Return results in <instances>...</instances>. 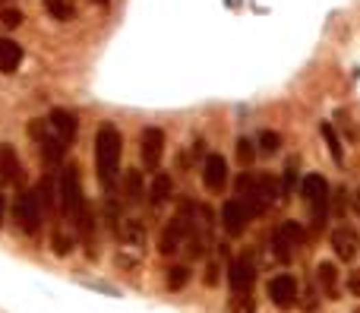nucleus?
<instances>
[{"label": "nucleus", "instance_id": "f257e3e1", "mask_svg": "<svg viewBox=\"0 0 360 313\" xmlns=\"http://www.w3.org/2000/svg\"><path fill=\"white\" fill-rule=\"evenodd\" d=\"M120 155H123V136L114 124H101L95 133V174L105 193H111L117 184L120 171Z\"/></svg>", "mask_w": 360, "mask_h": 313}, {"label": "nucleus", "instance_id": "f03ea898", "mask_svg": "<svg viewBox=\"0 0 360 313\" xmlns=\"http://www.w3.org/2000/svg\"><path fill=\"white\" fill-rule=\"evenodd\" d=\"M237 199L250 215H262L272 203L281 199V184L266 171H244L237 177Z\"/></svg>", "mask_w": 360, "mask_h": 313}, {"label": "nucleus", "instance_id": "7ed1b4c3", "mask_svg": "<svg viewBox=\"0 0 360 313\" xmlns=\"http://www.w3.org/2000/svg\"><path fill=\"white\" fill-rule=\"evenodd\" d=\"M193 222H196V206L193 203H180V209L171 215V222L162 228L158 234V253L162 256H174L183 244H187L190 231H193Z\"/></svg>", "mask_w": 360, "mask_h": 313}, {"label": "nucleus", "instance_id": "20e7f679", "mask_svg": "<svg viewBox=\"0 0 360 313\" xmlns=\"http://www.w3.org/2000/svg\"><path fill=\"white\" fill-rule=\"evenodd\" d=\"M57 190H60V209H64V215H66V218H70L73 225H79L82 215H86V209H89V203H86V193H82L79 168H76V165H66L64 171H60Z\"/></svg>", "mask_w": 360, "mask_h": 313}, {"label": "nucleus", "instance_id": "39448f33", "mask_svg": "<svg viewBox=\"0 0 360 313\" xmlns=\"http://www.w3.org/2000/svg\"><path fill=\"white\" fill-rule=\"evenodd\" d=\"M300 197L310 206V225L316 234H322V228L329 225V184L322 174H307L300 181Z\"/></svg>", "mask_w": 360, "mask_h": 313}, {"label": "nucleus", "instance_id": "423d86ee", "mask_svg": "<svg viewBox=\"0 0 360 313\" xmlns=\"http://www.w3.org/2000/svg\"><path fill=\"white\" fill-rule=\"evenodd\" d=\"M13 218H16L19 231L25 238L38 240L41 238V222H44V209L38 203V193L35 190H19L16 199H13Z\"/></svg>", "mask_w": 360, "mask_h": 313}, {"label": "nucleus", "instance_id": "0eeeda50", "mask_svg": "<svg viewBox=\"0 0 360 313\" xmlns=\"http://www.w3.org/2000/svg\"><path fill=\"white\" fill-rule=\"evenodd\" d=\"M29 136L35 140V146H38V152H41V158H44V165L48 168H54V165L64 162V155H66V149L70 146L54 133V127H51L48 121H32V124H29Z\"/></svg>", "mask_w": 360, "mask_h": 313}, {"label": "nucleus", "instance_id": "6e6552de", "mask_svg": "<svg viewBox=\"0 0 360 313\" xmlns=\"http://www.w3.org/2000/svg\"><path fill=\"white\" fill-rule=\"evenodd\" d=\"M303 240H307V231L300 228V222H294V218H285V222L275 228V234H272L275 260H279V263H291V260L297 256V250L303 247Z\"/></svg>", "mask_w": 360, "mask_h": 313}, {"label": "nucleus", "instance_id": "1a4fd4ad", "mask_svg": "<svg viewBox=\"0 0 360 313\" xmlns=\"http://www.w3.org/2000/svg\"><path fill=\"white\" fill-rule=\"evenodd\" d=\"M140 158L146 171H158L164 158V130L162 127H146L140 136Z\"/></svg>", "mask_w": 360, "mask_h": 313}, {"label": "nucleus", "instance_id": "9d476101", "mask_svg": "<svg viewBox=\"0 0 360 313\" xmlns=\"http://www.w3.org/2000/svg\"><path fill=\"white\" fill-rule=\"evenodd\" d=\"M228 285H231V295L253 291V285H256V263L246 253H240V256H234V260H231V266H228Z\"/></svg>", "mask_w": 360, "mask_h": 313}, {"label": "nucleus", "instance_id": "9b49d317", "mask_svg": "<svg viewBox=\"0 0 360 313\" xmlns=\"http://www.w3.org/2000/svg\"><path fill=\"white\" fill-rule=\"evenodd\" d=\"M269 297L272 304L279 307V310H291V307L297 304V297H300V288H297V279L291 275V272H281V275H275V279L269 281Z\"/></svg>", "mask_w": 360, "mask_h": 313}, {"label": "nucleus", "instance_id": "f8f14e48", "mask_svg": "<svg viewBox=\"0 0 360 313\" xmlns=\"http://www.w3.org/2000/svg\"><path fill=\"white\" fill-rule=\"evenodd\" d=\"M250 218H253V215L246 212V206L237 197L228 199V203L221 206V228L228 231V238H240L246 231V225H250Z\"/></svg>", "mask_w": 360, "mask_h": 313}, {"label": "nucleus", "instance_id": "ddd939ff", "mask_svg": "<svg viewBox=\"0 0 360 313\" xmlns=\"http://www.w3.org/2000/svg\"><path fill=\"white\" fill-rule=\"evenodd\" d=\"M203 184L209 193H221V190L228 187V162L224 155L212 152V155H205L203 162Z\"/></svg>", "mask_w": 360, "mask_h": 313}, {"label": "nucleus", "instance_id": "4468645a", "mask_svg": "<svg viewBox=\"0 0 360 313\" xmlns=\"http://www.w3.org/2000/svg\"><path fill=\"white\" fill-rule=\"evenodd\" d=\"M332 250H335V256H338V260H344V263L357 260V253H360V234L351 228V225H338V228L332 231Z\"/></svg>", "mask_w": 360, "mask_h": 313}, {"label": "nucleus", "instance_id": "2eb2a0df", "mask_svg": "<svg viewBox=\"0 0 360 313\" xmlns=\"http://www.w3.org/2000/svg\"><path fill=\"white\" fill-rule=\"evenodd\" d=\"M48 124L54 127V133H57V136L66 142V146H73V142H76V133H79V121H76L73 111H66V108H54V111L48 114Z\"/></svg>", "mask_w": 360, "mask_h": 313}, {"label": "nucleus", "instance_id": "dca6fc26", "mask_svg": "<svg viewBox=\"0 0 360 313\" xmlns=\"http://www.w3.org/2000/svg\"><path fill=\"white\" fill-rule=\"evenodd\" d=\"M25 174H23V162H19L16 149L13 146H0V187L7 184H23Z\"/></svg>", "mask_w": 360, "mask_h": 313}, {"label": "nucleus", "instance_id": "f3484780", "mask_svg": "<svg viewBox=\"0 0 360 313\" xmlns=\"http://www.w3.org/2000/svg\"><path fill=\"white\" fill-rule=\"evenodd\" d=\"M174 193V181H171V174H164L158 171L155 177H152V187H149V203H152V209H162L168 199H171Z\"/></svg>", "mask_w": 360, "mask_h": 313}, {"label": "nucleus", "instance_id": "a211bd4d", "mask_svg": "<svg viewBox=\"0 0 360 313\" xmlns=\"http://www.w3.org/2000/svg\"><path fill=\"white\" fill-rule=\"evenodd\" d=\"M23 64V48L13 38H0V73H16Z\"/></svg>", "mask_w": 360, "mask_h": 313}, {"label": "nucleus", "instance_id": "6ab92c4d", "mask_svg": "<svg viewBox=\"0 0 360 313\" xmlns=\"http://www.w3.org/2000/svg\"><path fill=\"white\" fill-rule=\"evenodd\" d=\"M316 279H320V285H322V295H326L329 301H338V266L322 260V263L316 266Z\"/></svg>", "mask_w": 360, "mask_h": 313}, {"label": "nucleus", "instance_id": "aec40b11", "mask_svg": "<svg viewBox=\"0 0 360 313\" xmlns=\"http://www.w3.org/2000/svg\"><path fill=\"white\" fill-rule=\"evenodd\" d=\"M38 203H41V209H44V215H54L57 212V203H60V190H57V184H54V177H41V184H38Z\"/></svg>", "mask_w": 360, "mask_h": 313}, {"label": "nucleus", "instance_id": "412c9836", "mask_svg": "<svg viewBox=\"0 0 360 313\" xmlns=\"http://www.w3.org/2000/svg\"><path fill=\"white\" fill-rule=\"evenodd\" d=\"M142 197H146V184H142V171H127L123 174V199L130 203V206H140Z\"/></svg>", "mask_w": 360, "mask_h": 313}, {"label": "nucleus", "instance_id": "4be33fe9", "mask_svg": "<svg viewBox=\"0 0 360 313\" xmlns=\"http://www.w3.org/2000/svg\"><path fill=\"white\" fill-rule=\"evenodd\" d=\"M114 234L120 240H127V244H136V247L146 240V228H142V222H136V218H120Z\"/></svg>", "mask_w": 360, "mask_h": 313}, {"label": "nucleus", "instance_id": "5701e85b", "mask_svg": "<svg viewBox=\"0 0 360 313\" xmlns=\"http://www.w3.org/2000/svg\"><path fill=\"white\" fill-rule=\"evenodd\" d=\"M320 133H322V140H326V146H329V155H332V162H335L338 168H344V146H342V140H338L335 127L326 121V124H320Z\"/></svg>", "mask_w": 360, "mask_h": 313}, {"label": "nucleus", "instance_id": "b1692460", "mask_svg": "<svg viewBox=\"0 0 360 313\" xmlns=\"http://www.w3.org/2000/svg\"><path fill=\"white\" fill-rule=\"evenodd\" d=\"M44 7H48V13L57 19V23H70V19L76 16V7L70 0H44Z\"/></svg>", "mask_w": 360, "mask_h": 313}, {"label": "nucleus", "instance_id": "393cba45", "mask_svg": "<svg viewBox=\"0 0 360 313\" xmlns=\"http://www.w3.org/2000/svg\"><path fill=\"white\" fill-rule=\"evenodd\" d=\"M73 247H76L73 234H66V231H54V234H51V250H54L57 256L73 253Z\"/></svg>", "mask_w": 360, "mask_h": 313}, {"label": "nucleus", "instance_id": "a878e982", "mask_svg": "<svg viewBox=\"0 0 360 313\" xmlns=\"http://www.w3.org/2000/svg\"><path fill=\"white\" fill-rule=\"evenodd\" d=\"M164 281H168V288H171V291L187 288L190 269H187V266H171V269H168V275H164Z\"/></svg>", "mask_w": 360, "mask_h": 313}, {"label": "nucleus", "instance_id": "bb28decb", "mask_svg": "<svg viewBox=\"0 0 360 313\" xmlns=\"http://www.w3.org/2000/svg\"><path fill=\"white\" fill-rule=\"evenodd\" d=\"M297 187V158H291L285 165V174H281V199H287Z\"/></svg>", "mask_w": 360, "mask_h": 313}, {"label": "nucleus", "instance_id": "cd10ccee", "mask_svg": "<svg viewBox=\"0 0 360 313\" xmlns=\"http://www.w3.org/2000/svg\"><path fill=\"white\" fill-rule=\"evenodd\" d=\"M231 313H256V297H253V291H244V295H231Z\"/></svg>", "mask_w": 360, "mask_h": 313}, {"label": "nucleus", "instance_id": "c85d7f7f", "mask_svg": "<svg viewBox=\"0 0 360 313\" xmlns=\"http://www.w3.org/2000/svg\"><path fill=\"white\" fill-rule=\"evenodd\" d=\"M237 162L244 168H250L256 162V142L253 140H246V136H240L237 140Z\"/></svg>", "mask_w": 360, "mask_h": 313}, {"label": "nucleus", "instance_id": "c756f323", "mask_svg": "<svg viewBox=\"0 0 360 313\" xmlns=\"http://www.w3.org/2000/svg\"><path fill=\"white\" fill-rule=\"evenodd\" d=\"M259 149H262V152H269V155H272V152H279V149H281V136H279V133H272V130H262L259 133Z\"/></svg>", "mask_w": 360, "mask_h": 313}, {"label": "nucleus", "instance_id": "7c9ffc66", "mask_svg": "<svg viewBox=\"0 0 360 313\" xmlns=\"http://www.w3.org/2000/svg\"><path fill=\"white\" fill-rule=\"evenodd\" d=\"M0 23L7 25V29H19V25H23V10L3 7V10H0Z\"/></svg>", "mask_w": 360, "mask_h": 313}, {"label": "nucleus", "instance_id": "2f4dec72", "mask_svg": "<svg viewBox=\"0 0 360 313\" xmlns=\"http://www.w3.org/2000/svg\"><path fill=\"white\" fill-rule=\"evenodd\" d=\"M348 295L360 297V269H351V272H348Z\"/></svg>", "mask_w": 360, "mask_h": 313}, {"label": "nucleus", "instance_id": "473e14b6", "mask_svg": "<svg viewBox=\"0 0 360 313\" xmlns=\"http://www.w3.org/2000/svg\"><path fill=\"white\" fill-rule=\"evenodd\" d=\"M205 285H209V288L218 285V266L215 263H209V269H205Z\"/></svg>", "mask_w": 360, "mask_h": 313}, {"label": "nucleus", "instance_id": "72a5a7b5", "mask_svg": "<svg viewBox=\"0 0 360 313\" xmlns=\"http://www.w3.org/2000/svg\"><path fill=\"white\" fill-rule=\"evenodd\" d=\"M3 218H7V197L0 193V228H3Z\"/></svg>", "mask_w": 360, "mask_h": 313}, {"label": "nucleus", "instance_id": "f704fd0d", "mask_svg": "<svg viewBox=\"0 0 360 313\" xmlns=\"http://www.w3.org/2000/svg\"><path fill=\"white\" fill-rule=\"evenodd\" d=\"M92 3H99V7H107V3H111V0H92Z\"/></svg>", "mask_w": 360, "mask_h": 313}, {"label": "nucleus", "instance_id": "c9c22d12", "mask_svg": "<svg viewBox=\"0 0 360 313\" xmlns=\"http://www.w3.org/2000/svg\"><path fill=\"white\" fill-rule=\"evenodd\" d=\"M354 313H360V307H357V310H354Z\"/></svg>", "mask_w": 360, "mask_h": 313}]
</instances>
